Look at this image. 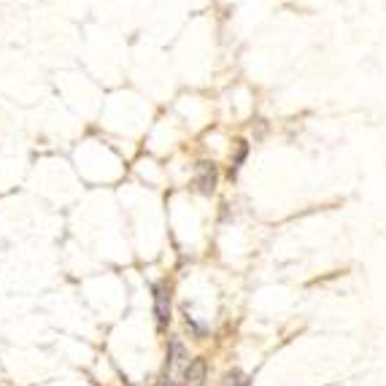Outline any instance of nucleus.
<instances>
[{
	"mask_svg": "<svg viewBox=\"0 0 386 386\" xmlns=\"http://www.w3.org/2000/svg\"><path fill=\"white\" fill-rule=\"evenodd\" d=\"M194 187L203 194H211L216 189V168L208 162H200L197 165V173H194Z\"/></svg>",
	"mask_w": 386,
	"mask_h": 386,
	"instance_id": "7ed1b4c3",
	"label": "nucleus"
},
{
	"mask_svg": "<svg viewBox=\"0 0 386 386\" xmlns=\"http://www.w3.org/2000/svg\"><path fill=\"white\" fill-rule=\"evenodd\" d=\"M154 314H157L159 327H165L171 319V286L165 281L154 286Z\"/></svg>",
	"mask_w": 386,
	"mask_h": 386,
	"instance_id": "f03ea898",
	"label": "nucleus"
},
{
	"mask_svg": "<svg viewBox=\"0 0 386 386\" xmlns=\"http://www.w3.org/2000/svg\"><path fill=\"white\" fill-rule=\"evenodd\" d=\"M189 368L187 351L184 346L173 340L168 349V359H165V373H162V386H184V373Z\"/></svg>",
	"mask_w": 386,
	"mask_h": 386,
	"instance_id": "f257e3e1",
	"label": "nucleus"
},
{
	"mask_svg": "<svg viewBox=\"0 0 386 386\" xmlns=\"http://www.w3.org/2000/svg\"><path fill=\"white\" fill-rule=\"evenodd\" d=\"M222 386H248V378L241 370H229L227 375H225V381H222Z\"/></svg>",
	"mask_w": 386,
	"mask_h": 386,
	"instance_id": "39448f33",
	"label": "nucleus"
},
{
	"mask_svg": "<svg viewBox=\"0 0 386 386\" xmlns=\"http://www.w3.org/2000/svg\"><path fill=\"white\" fill-rule=\"evenodd\" d=\"M203 381H206V359L197 357L189 362V368L184 373V386H203Z\"/></svg>",
	"mask_w": 386,
	"mask_h": 386,
	"instance_id": "20e7f679",
	"label": "nucleus"
}]
</instances>
